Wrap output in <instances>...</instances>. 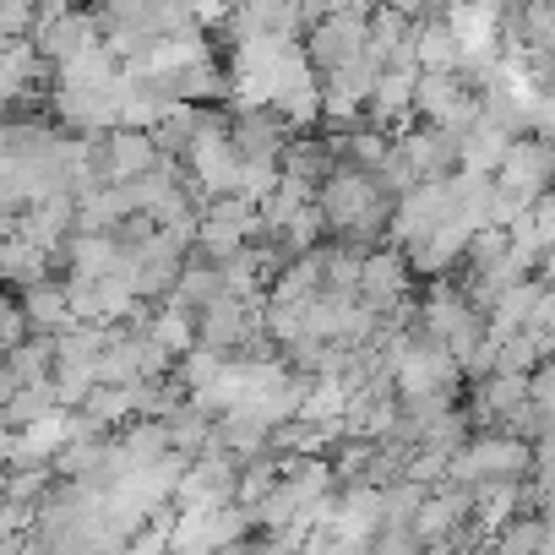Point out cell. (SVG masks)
<instances>
[{
    "label": "cell",
    "instance_id": "obj_1",
    "mask_svg": "<svg viewBox=\"0 0 555 555\" xmlns=\"http://www.w3.org/2000/svg\"><path fill=\"white\" fill-rule=\"evenodd\" d=\"M382 212H387V202H382V191H376L371 175H333L327 191H322V218L333 229L365 234V229L382 223Z\"/></svg>",
    "mask_w": 555,
    "mask_h": 555
},
{
    "label": "cell",
    "instance_id": "obj_2",
    "mask_svg": "<svg viewBox=\"0 0 555 555\" xmlns=\"http://www.w3.org/2000/svg\"><path fill=\"white\" fill-rule=\"evenodd\" d=\"M147 164H153V153H147L142 137H120V142H109V175H115V180H137Z\"/></svg>",
    "mask_w": 555,
    "mask_h": 555
}]
</instances>
